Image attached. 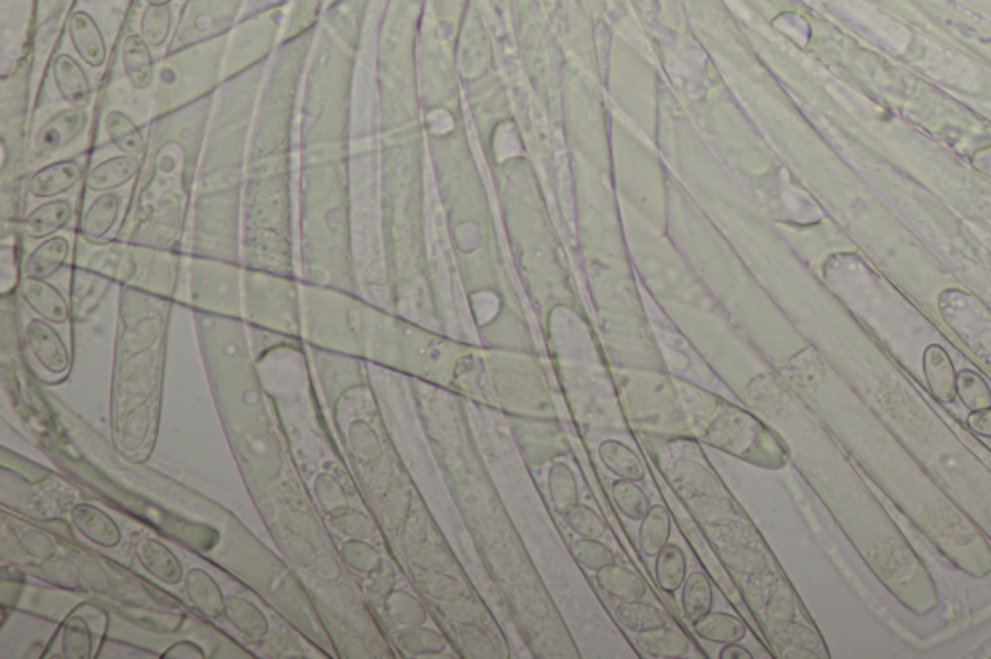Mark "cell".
Here are the masks:
<instances>
[{"label":"cell","instance_id":"cell-1","mask_svg":"<svg viewBox=\"0 0 991 659\" xmlns=\"http://www.w3.org/2000/svg\"><path fill=\"white\" fill-rule=\"evenodd\" d=\"M177 302L119 286L112 346V446L132 463L154 453Z\"/></svg>","mask_w":991,"mask_h":659},{"label":"cell","instance_id":"cell-2","mask_svg":"<svg viewBox=\"0 0 991 659\" xmlns=\"http://www.w3.org/2000/svg\"><path fill=\"white\" fill-rule=\"evenodd\" d=\"M214 97L149 122L142 172L130 190L129 211L117 239L184 252Z\"/></svg>","mask_w":991,"mask_h":659},{"label":"cell","instance_id":"cell-3","mask_svg":"<svg viewBox=\"0 0 991 659\" xmlns=\"http://www.w3.org/2000/svg\"><path fill=\"white\" fill-rule=\"evenodd\" d=\"M264 74L266 66H259L227 80L214 97L190 209V231L207 242H229L241 234L252 120Z\"/></svg>","mask_w":991,"mask_h":659},{"label":"cell","instance_id":"cell-4","mask_svg":"<svg viewBox=\"0 0 991 659\" xmlns=\"http://www.w3.org/2000/svg\"><path fill=\"white\" fill-rule=\"evenodd\" d=\"M297 277L359 294L351 154L297 161Z\"/></svg>","mask_w":991,"mask_h":659},{"label":"cell","instance_id":"cell-5","mask_svg":"<svg viewBox=\"0 0 991 659\" xmlns=\"http://www.w3.org/2000/svg\"><path fill=\"white\" fill-rule=\"evenodd\" d=\"M242 267L297 277V159L249 167Z\"/></svg>","mask_w":991,"mask_h":659},{"label":"cell","instance_id":"cell-6","mask_svg":"<svg viewBox=\"0 0 991 659\" xmlns=\"http://www.w3.org/2000/svg\"><path fill=\"white\" fill-rule=\"evenodd\" d=\"M318 51L302 82L297 161L346 157L353 147V57L331 41Z\"/></svg>","mask_w":991,"mask_h":659},{"label":"cell","instance_id":"cell-7","mask_svg":"<svg viewBox=\"0 0 991 659\" xmlns=\"http://www.w3.org/2000/svg\"><path fill=\"white\" fill-rule=\"evenodd\" d=\"M311 51L312 34L281 44L266 64L252 120L249 167L297 159L299 105Z\"/></svg>","mask_w":991,"mask_h":659},{"label":"cell","instance_id":"cell-8","mask_svg":"<svg viewBox=\"0 0 991 659\" xmlns=\"http://www.w3.org/2000/svg\"><path fill=\"white\" fill-rule=\"evenodd\" d=\"M184 252L149 248L124 240H76L74 266L104 274L119 286H134L179 302L184 281Z\"/></svg>","mask_w":991,"mask_h":659},{"label":"cell","instance_id":"cell-9","mask_svg":"<svg viewBox=\"0 0 991 659\" xmlns=\"http://www.w3.org/2000/svg\"><path fill=\"white\" fill-rule=\"evenodd\" d=\"M302 341L324 351L368 358L371 302L319 284L302 283Z\"/></svg>","mask_w":991,"mask_h":659},{"label":"cell","instance_id":"cell-10","mask_svg":"<svg viewBox=\"0 0 991 659\" xmlns=\"http://www.w3.org/2000/svg\"><path fill=\"white\" fill-rule=\"evenodd\" d=\"M225 51L227 35L167 52L157 64L154 119L182 111L216 95L225 82Z\"/></svg>","mask_w":991,"mask_h":659},{"label":"cell","instance_id":"cell-11","mask_svg":"<svg viewBox=\"0 0 991 659\" xmlns=\"http://www.w3.org/2000/svg\"><path fill=\"white\" fill-rule=\"evenodd\" d=\"M242 319L249 327L302 339L301 279L244 267Z\"/></svg>","mask_w":991,"mask_h":659},{"label":"cell","instance_id":"cell-12","mask_svg":"<svg viewBox=\"0 0 991 659\" xmlns=\"http://www.w3.org/2000/svg\"><path fill=\"white\" fill-rule=\"evenodd\" d=\"M95 111L69 105H49L35 112L27 137V167L51 163L94 151Z\"/></svg>","mask_w":991,"mask_h":659},{"label":"cell","instance_id":"cell-13","mask_svg":"<svg viewBox=\"0 0 991 659\" xmlns=\"http://www.w3.org/2000/svg\"><path fill=\"white\" fill-rule=\"evenodd\" d=\"M32 72L26 64L4 70L0 87V180H26L27 137L34 117Z\"/></svg>","mask_w":991,"mask_h":659},{"label":"cell","instance_id":"cell-14","mask_svg":"<svg viewBox=\"0 0 991 659\" xmlns=\"http://www.w3.org/2000/svg\"><path fill=\"white\" fill-rule=\"evenodd\" d=\"M242 271L241 264L186 254L184 281L177 304L190 312L242 317Z\"/></svg>","mask_w":991,"mask_h":659},{"label":"cell","instance_id":"cell-15","mask_svg":"<svg viewBox=\"0 0 991 659\" xmlns=\"http://www.w3.org/2000/svg\"><path fill=\"white\" fill-rule=\"evenodd\" d=\"M20 344L41 383L61 386L69 379L74 369V334L64 337L61 327L29 314L20 327Z\"/></svg>","mask_w":991,"mask_h":659},{"label":"cell","instance_id":"cell-16","mask_svg":"<svg viewBox=\"0 0 991 659\" xmlns=\"http://www.w3.org/2000/svg\"><path fill=\"white\" fill-rule=\"evenodd\" d=\"M251 17L254 22L251 24L246 22L237 27L233 39L231 41L227 39L223 62L225 82L242 76L259 66H266L274 57L277 32L281 26V20L277 16L276 10Z\"/></svg>","mask_w":991,"mask_h":659},{"label":"cell","instance_id":"cell-17","mask_svg":"<svg viewBox=\"0 0 991 659\" xmlns=\"http://www.w3.org/2000/svg\"><path fill=\"white\" fill-rule=\"evenodd\" d=\"M242 0H192L174 34L171 51L206 44L233 26Z\"/></svg>","mask_w":991,"mask_h":659},{"label":"cell","instance_id":"cell-18","mask_svg":"<svg viewBox=\"0 0 991 659\" xmlns=\"http://www.w3.org/2000/svg\"><path fill=\"white\" fill-rule=\"evenodd\" d=\"M94 151L72 155L64 159H57L51 163L35 167L27 172L26 194L27 199L44 202L52 197L74 196L84 190L87 167L92 163Z\"/></svg>","mask_w":991,"mask_h":659},{"label":"cell","instance_id":"cell-19","mask_svg":"<svg viewBox=\"0 0 991 659\" xmlns=\"http://www.w3.org/2000/svg\"><path fill=\"white\" fill-rule=\"evenodd\" d=\"M80 207H82V192L74 196L35 202L34 207L26 209V213L17 227V234H20V242L24 249L29 244L51 239L55 234L76 231Z\"/></svg>","mask_w":991,"mask_h":659},{"label":"cell","instance_id":"cell-20","mask_svg":"<svg viewBox=\"0 0 991 659\" xmlns=\"http://www.w3.org/2000/svg\"><path fill=\"white\" fill-rule=\"evenodd\" d=\"M121 80L132 97L138 99L147 117L154 120V89H156L157 62L154 49L140 32H129L121 41Z\"/></svg>","mask_w":991,"mask_h":659},{"label":"cell","instance_id":"cell-21","mask_svg":"<svg viewBox=\"0 0 991 659\" xmlns=\"http://www.w3.org/2000/svg\"><path fill=\"white\" fill-rule=\"evenodd\" d=\"M111 147L119 154L144 159L147 151V126L121 107H95V151Z\"/></svg>","mask_w":991,"mask_h":659},{"label":"cell","instance_id":"cell-22","mask_svg":"<svg viewBox=\"0 0 991 659\" xmlns=\"http://www.w3.org/2000/svg\"><path fill=\"white\" fill-rule=\"evenodd\" d=\"M130 190L82 194L78 224L80 239L87 242H107L117 239L129 211Z\"/></svg>","mask_w":991,"mask_h":659},{"label":"cell","instance_id":"cell-23","mask_svg":"<svg viewBox=\"0 0 991 659\" xmlns=\"http://www.w3.org/2000/svg\"><path fill=\"white\" fill-rule=\"evenodd\" d=\"M99 609L101 608H97L94 603H80V606L72 609L69 615L62 619L57 633L52 634L51 643L47 644V650L55 644H59V656H62V658H95V634L104 636L107 625H109V615L105 611H101L92 621V617ZM47 650H45V654H47Z\"/></svg>","mask_w":991,"mask_h":659},{"label":"cell","instance_id":"cell-24","mask_svg":"<svg viewBox=\"0 0 991 659\" xmlns=\"http://www.w3.org/2000/svg\"><path fill=\"white\" fill-rule=\"evenodd\" d=\"M87 66L76 54L57 52L49 62V77L59 97V103L95 111L99 91Z\"/></svg>","mask_w":991,"mask_h":659},{"label":"cell","instance_id":"cell-25","mask_svg":"<svg viewBox=\"0 0 991 659\" xmlns=\"http://www.w3.org/2000/svg\"><path fill=\"white\" fill-rule=\"evenodd\" d=\"M76 240L78 232L69 231L32 244V248L24 249L22 259L24 277L51 281L62 269H70L74 266Z\"/></svg>","mask_w":991,"mask_h":659},{"label":"cell","instance_id":"cell-26","mask_svg":"<svg viewBox=\"0 0 991 659\" xmlns=\"http://www.w3.org/2000/svg\"><path fill=\"white\" fill-rule=\"evenodd\" d=\"M142 163H144V159L134 157V155L119 154V151L104 155L99 159L92 154V163L87 167L82 194H105V192L132 190L142 172Z\"/></svg>","mask_w":991,"mask_h":659},{"label":"cell","instance_id":"cell-27","mask_svg":"<svg viewBox=\"0 0 991 659\" xmlns=\"http://www.w3.org/2000/svg\"><path fill=\"white\" fill-rule=\"evenodd\" d=\"M17 298L26 306L29 314L47 319L55 326L72 327L74 324L69 294L49 279L24 277L17 286Z\"/></svg>","mask_w":991,"mask_h":659},{"label":"cell","instance_id":"cell-28","mask_svg":"<svg viewBox=\"0 0 991 659\" xmlns=\"http://www.w3.org/2000/svg\"><path fill=\"white\" fill-rule=\"evenodd\" d=\"M69 514L70 526L87 544L104 549L121 548L124 532L109 511L89 501H78L70 507Z\"/></svg>","mask_w":991,"mask_h":659},{"label":"cell","instance_id":"cell-29","mask_svg":"<svg viewBox=\"0 0 991 659\" xmlns=\"http://www.w3.org/2000/svg\"><path fill=\"white\" fill-rule=\"evenodd\" d=\"M70 45L89 70H104L109 60V44L94 14L87 10H72L67 17Z\"/></svg>","mask_w":991,"mask_h":659},{"label":"cell","instance_id":"cell-30","mask_svg":"<svg viewBox=\"0 0 991 659\" xmlns=\"http://www.w3.org/2000/svg\"><path fill=\"white\" fill-rule=\"evenodd\" d=\"M119 284L112 283L104 274L94 273L84 267L72 266L70 269V304L74 324H84L94 319L99 309L104 308L111 291H117Z\"/></svg>","mask_w":991,"mask_h":659},{"label":"cell","instance_id":"cell-31","mask_svg":"<svg viewBox=\"0 0 991 659\" xmlns=\"http://www.w3.org/2000/svg\"><path fill=\"white\" fill-rule=\"evenodd\" d=\"M134 548H136L140 566L144 569V573L156 578L157 583L173 588L184 581V574H186L184 563H182L181 557L174 553L173 548L165 544L164 539L157 538L149 532H142L134 541Z\"/></svg>","mask_w":991,"mask_h":659},{"label":"cell","instance_id":"cell-32","mask_svg":"<svg viewBox=\"0 0 991 659\" xmlns=\"http://www.w3.org/2000/svg\"><path fill=\"white\" fill-rule=\"evenodd\" d=\"M182 590H184V598L189 601L190 608L194 609L202 619H206V621L223 619L227 594L209 571L202 566L189 569L182 581Z\"/></svg>","mask_w":991,"mask_h":659},{"label":"cell","instance_id":"cell-33","mask_svg":"<svg viewBox=\"0 0 991 659\" xmlns=\"http://www.w3.org/2000/svg\"><path fill=\"white\" fill-rule=\"evenodd\" d=\"M923 376L930 393L938 403L951 404L957 399V371L953 359L940 344H930L923 352Z\"/></svg>","mask_w":991,"mask_h":659},{"label":"cell","instance_id":"cell-34","mask_svg":"<svg viewBox=\"0 0 991 659\" xmlns=\"http://www.w3.org/2000/svg\"><path fill=\"white\" fill-rule=\"evenodd\" d=\"M225 619L237 633L251 643H262L269 636V621L264 609L239 594H227Z\"/></svg>","mask_w":991,"mask_h":659},{"label":"cell","instance_id":"cell-35","mask_svg":"<svg viewBox=\"0 0 991 659\" xmlns=\"http://www.w3.org/2000/svg\"><path fill=\"white\" fill-rule=\"evenodd\" d=\"M691 625L701 638L716 644L740 643L748 633L741 619L726 615V613H708L698 621H693Z\"/></svg>","mask_w":991,"mask_h":659},{"label":"cell","instance_id":"cell-36","mask_svg":"<svg viewBox=\"0 0 991 659\" xmlns=\"http://www.w3.org/2000/svg\"><path fill=\"white\" fill-rule=\"evenodd\" d=\"M596 583L604 591H608L614 598H620L624 601L641 599L646 594V584L643 583V578L624 566L608 565L596 571Z\"/></svg>","mask_w":991,"mask_h":659},{"label":"cell","instance_id":"cell-37","mask_svg":"<svg viewBox=\"0 0 991 659\" xmlns=\"http://www.w3.org/2000/svg\"><path fill=\"white\" fill-rule=\"evenodd\" d=\"M339 556L353 573L366 578V581H371L372 576H379V574L384 573V566H386L376 548L361 538L343 541L341 548H339Z\"/></svg>","mask_w":991,"mask_h":659},{"label":"cell","instance_id":"cell-38","mask_svg":"<svg viewBox=\"0 0 991 659\" xmlns=\"http://www.w3.org/2000/svg\"><path fill=\"white\" fill-rule=\"evenodd\" d=\"M173 26L174 16L171 7L146 4L140 14V35L146 39V44L154 51H159L169 44V39L173 35Z\"/></svg>","mask_w":991,"mask_h":659},{"label":"cell","instance_id":"cell-39","mask_svg":"<svg viewBox=\"0 0 991 659\" xmlns=\"http://www.w3.org/2000/svg\"><path fill=\"white\" fill-rule=\"evenodd\" d=\"M638 646L641 650L653 656V658H678L686 656L690 651V640L681 633L668 631L666 626L641 633L638 638Z\"/></svg>","mask_w":991,"mask_h":659},{"label":"cell","instance_id":"cell-40","mask_svg":"<svg viewBox=\"0 0 991 659\" xmlns=\"http://www.w3.org/2000/svg\"><path fill=\"white\" fill-rule=\"evenodd\" d=\"M616 615L620 619L621 625L628 626L630 631H636V633L655 631V629L666 626V623H668V615L664 613L663 609L651 606V603H641L639 599H631V601L620 603L618 609H616Z\"/></svg>","mask_w":991,"mask_h":659},{"label":"cell","instance_id":"cell-41","mask_svg":"<svg viewBox=\"0 0 991 659\" xmlns=\"http://www.w3.org/2000/svg\"><path fill=\"white\" fill-rule=\"evenodd\" d=\"M681 608L684 615L693 623L703 615H708L713 608V588L709 584L708 576L703 573H691L686 583H684V594H681Z\"/></svg>","mask_w":991,"mask_h":659},{"label":"cell","instance_id":"cell-42","mask_svg":"<svg viewBox=\"0 0 991 659\" xmlns=\"http://www.w3.org/2000/svg\"><path fill=\"white\" fill-rule=\"evenodd\" d=\"M548 491L552 505L561 514H568L579 505L578 481L568 464L556 463L548 474Z\"/></svg>","mask_w":991,"mask_h":659},{"label":"cell","instance_id":"cell-43","mask_svg":"<svg viewBox=\"0 0 991 659\" xmlns=\"http://www.w3.org/2000/svg\"><path fill=\"white\" fill-rule=\"evenodd\" d=\"M670 536V516L664 511L663 507H653L649 513L643 516L641 530H639V544L643 553L649 557H655L663 551L666 541Z\"/></svg>","mask_w":991,"mask_h":659},{"label":"cell","instance_id":"cell-44","mask_svg":"<svg viewBox=\"0 0 991 659\" xmlns=\"http://www.w3.org/2000/svg\"><path fill=\"white\" fill-rule=\"evenodd\" d=\"M24 246L17 240H2L0 244V294H17V286L24 279L22 271Z\"/></svg>","mask_w":991,"mask_h":659},{"label":"cell","instance_id":"cell-45","mask_svg":"<svg viewBox=\"0 0 991 659\" xmlns=\"http://www.w3.org/2000/svg\"><path fill=\"white\" fill-rule=\"evenodd\" d=\"M397 646L411 656H432L442 654L448 648L446 638L440 633L426 631L421 626H406L396 634Z\"/></svg>","mask_w":991,"mask_h":659},{"label":"cell","instance_id":"cell-46","mask_svg":"<svg viewBox=\"0 0 991 659\" xmlns=\"http://www.w3.org/2000/svg\"><path fill=\"white\" fill-rule=\"evenodd\" d=\"M386 613L389 619L403 626H421L426 623V609L409 591L391 590L386 594Z\"/></svg>","mask_w":991,"mask_h":659},{"label":"cell","instance_id":"cell-47","mask_svg":"<svg viewBox=\"0 0 991 659\" xmlns=\"http://www.w3.org/2000/svg\"><path fill=\"white\" fill-rule=\"evenodd\" d=\"M656 583L664 591H676L686 583V556L678 546L666 544L658 553Z\"/></svg>","mask_w":991,"mask_h":659},{"label":"cell","instance_id":"cell-48","mask_svg":"<svg viewBox=\"0 0 991 659\" xmlns=\"http://www.w3.org/2000/svg\"><path fill=\"white\" fill-rule=\"evenodd\" d=\"M601 459L603 463L616 472L618 476L630 481L643 479V466L639 463L638 456L631 453L630 449L621 446L618 441H606L601 446Z\"/></svg>","mask_w":991,"mask_h":659},{"label":"cell","instance_id":"cell-49","mask_svg":"<svg viewBox=\"0 0 991 659\" xmlns=\"http://www.w3.org/2000/svg\"><path fill=\"white\" fill-rule=\"evenodd\" d=\"M957 396L970 412L983 411L991 406V389L986 379L972 369L957 374Z\"/></svg>","mask_w":991,"mask_h":659},{"label":"cell","instance_id":"cell-50","mask_svg":"<svg viewBox=\"0 0 991 659\" xmlns=\"http://www.w3.org/2000/svg\"><path fill=\"white\" fill-rule=\"evenodd\" d=\"M322 2L324 0H297L294 2L293 12L287 20L285 37L281 44H291V41H297V39L312 34V29L318 24Z\"/></svg>","mask_w":991,"mask_h":659},{"label":"cell","instance_id":"cell-51","mask_svg":"<svg viewBox=\"0 0 991 659\" xmlns=\"http://www.w3.org/2000/svg\"><path fill=\"white\" fill-rule=\"evenodd\" d=\"M573 556L578 557L579 563L591 569V571H601L604 566L614 565L613 549L604 546L603 541H596V538L578 539L571 546Z\"/></svg>","mask_w":991,"mask_h":659},{"label":"cell","instance_id":"cell-52","mask_svg":"<svg viewBox=\"0 0 991 659\" xmlns=\"http://www.w3.org/2000/svg\"><path fill=\"white\" fill-rule=\"evenodd\" d=\"M614 499L616 505L620 507L621 513L628 514L630 518H643L649 513V501L645 493L633 486L630 479H620L614 484Z\"/></svg>","mask_w":991,"mask_h":659},{"label":"cell","instance_id":"cell-53","mask_svg":"<svg viewBox=\"0 0 991 659\" xmlns=\"http://www.w3.org/2000/svg\"><path fill=\"white\" fill-rule=\"evenodd\" d=\"M569 528L578 532L583 538H601L604 534V523L601 516L591 507L578 505L566 514Z\"/></svg>","mask_w":991,"mask_h":659},{"label":"cell","instance_id":"cell-54","mask_svg":"<svg viewBox=\"0 0 991 659\" xmlns=\"http://www.w3.org/2000/svg\"><path fill=\"white\" fill-rule=\"evenodd\" d=\"M161 658L202 659L206 658V651H204V646H200L198 643H194V640H190V638H182V640H177V643L171 644V646L161 654Z\"/></svg>","mask_w":991,"mask_h":659},{"label":"cell","instance_id":"cell-55","mask_svg":"<svg viewBox=\"0 0 991 659\" xmlns=\"http://www.w3.org/2000/svg\"><path fill=\"white\" fill-rule=\"evenodd\" d=\"M966 426L976 436L991 437V406L983 411L970 412L966 418Z\"/></svg>","mask_w":991,"mask_h":659},{"label":"cell","instance_id":"cell-56","mask_svg":"<svg viewBox=\"0 0 991 659\" xmlns=\"http://www.w3.org/2000/svg\"><path fill=\"white\" fill-rule=\"evenodd\" d=\"M721 658L724 659H734V658H751L750 651L746 648L738 646V643L726 644V648L721 651Z\"/></svg>","mask_w":991,"mask_h":659},{"label":"cell","instance_id":"cell-57","mask_svg":"<svg viewBox=\"0 0 991 659\" xmlns=\"http://www.w3.org/2000/svg\"><path fill=\"white\" fill-rule=\"evenodd\" d=\"M174 0H146V4H156V7H171Z\"/></svg>","mask_w":991,"mask_h":659}]
</instances>
